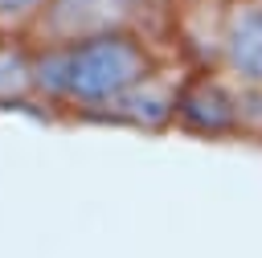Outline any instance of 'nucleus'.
I'll return each mask as SVG.
<instances>
[{
    "label": "nucleus",
    "instance_id": "423d86ee",
    "mask_svg": "<svg viewBox=\"0 0 262 258\" xmlns=\"http://www.w3.org/2000/svg\"><path fill=\"white\" fill-rule=\"evenodd\" d=\"M37 102V78H33V41L8 37L0 45V106Z\"/></svg>",
    "mask_w": 262,
    "mask_h": 258
},
{
    "label": "nucleus",
    "instance_id": "39448f33",
    "mask_svg": "<svg viewBox=\"0 0 262 258\" xmlns=\"http://www.w3.org/2000/svg\"><path fill=\"white\" fill-rule=\"evenodd\" d=\"M188 74H192V61L180 66V70L156 66V70L119 102V111H115L111 119L131 123V127H139V131H164V127H172V123H176V106H180V90H184Z\"/></svg>",
    "mask_w": 262,
    "mask_h": 258
},
{
    "label": "nucleus",
    "instance_id": "7ed1b4c3",
    "mask_svg": "<svg viewBox=\"0 0 262 258\" xmlns=\"http://www.w3.org/2000/svg\"><path fill=\"white\" fill-rule=\"evenodd\" d=\"M160 0H53L29 41L61 45L102 33H143V20L156 12Z\"/></svg>",
    "mask_w": 262,
    "mask_h": 258
},
{
    "label": "nucleus",
    "instance_id": "f257e3e1",
    "mask_svg": "<svg viewBox=\"0 0 262 258\" xmlns=\"http://www.w3.org/2000/svg\"><path fill=\"white\" fill-rule=\"evenodd\" d=\"M156 66L160 61L143 33H102V37H82L61 45L33 41L37 102L66 115L111 119L119 102Z\"/></svg>",
    "mask_w": 262,
    "mask_h": 258
},
{
    "label": "nucleus",
    "instance_id": "f03ea898",
    "mask_svg": "<svg viewBox=\"0 0 262 258\" xmlns=\"http://www.w3.org/2000/svg\"><path fill=\"white\" fill-rule=\"evenodd\" d=\"M258 102H262V94L237 86L225 70H217V66H192V74H188V82L180 90L176 127H184L188 135H205V139L262 135Z\"/></svg>",
    "mask_w": 262,
    "mask_h": 258
},
{
    "label": "nucleus",
    "instance_id": "6e6552de",
    "mask_svg": "<svg viewBox=\"0 0 262 258\" xmlns=\"http://www.w3.org/2000/svg\"><path fill=\"white\" fill-rule=\"evenodd\" d=\"M4 41H8V33H4V29H0V45H4Z\"/></svg>",
    "mask_w": 262,
    "mask_h": 258
},
{
    "label": "nucleus",
    "instance_id": "20e7f679",
    "mask_svg": "<svg viewBox=\"0 0 262 258\" xmlns=\"http://www.w3.org/2000/svg\"><path fill=\"white\" fill-rule=\"evenodd\" d=\"M213 66L225 70L237 86L262 94V4L258 0H225L221 4Z\"/></svg>",
    "mask_w": 262,
    "mask_h": 258
},
{
    "label": "nucleus",
    "instance_id": "1a4fd4ad",
    "mask_svg": "<svg viewBox=\"0 0 262 258\" xmlns=\"http://www.w3.org/2000/svg\"><path fill=\"white\" fill-rule=\"evenodd\" d=\"M258 4H262V0H258Z\"/></svg>",
    "mask_w": 262,
    "mask_h": 258
},
{
    "label": "nucleus",
    "instance_id": "0eeeda50",
    "mask_svg": "<svg viewBox=\"0 0 262 258\" xmlns=\"http://www.w3.org/2000/svg\"><path fill=\"white\" fill-rule=\"evenodd\" d=\"M49 4L53 0H0V29L8 37H29Z\"/></svg>",
    "mask_w": 262,
    "mask_h": 258
}]
</instances>
